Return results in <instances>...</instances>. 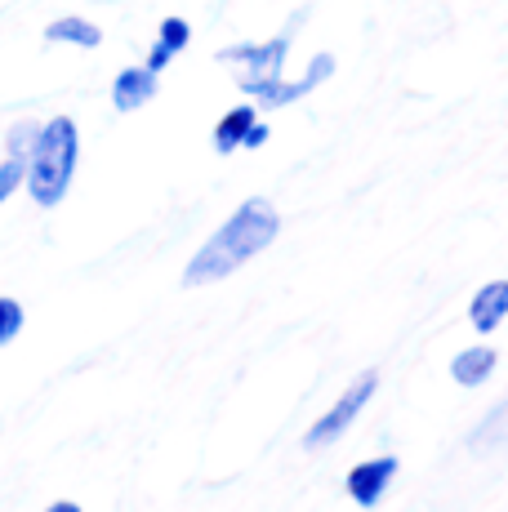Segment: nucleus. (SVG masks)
<instances>
[{
	"label": "nucleus",
	"instance_id": "f3484780",
	"mask_svg": "<svg viewBox=\"0 0 508 512\" xmlns=\"http://www.w3.org/2000/svg\"><path fill=\"white\" fill-rule=\"evenodd\" d=\"M45 512H81V504H72V499H58V504H50Z\"/></svg>",
	"mask_w": 508,
	"mask_h": 512
},
{
	"label": "nucleus",
	"instance_id": "0eeeda50",
	"mask_svg": "<svg viewBox=\"0 0 508 512\" xmlns=\"http://www.w3.org/2000/svg\"><path fill=\"white\" fill-rule=\"evenodd\" d=\"M504 317H508V281L482 285V290L473 294V303H468V321H473V330L491 334V330H500Z\"/></svg>",
	"mask_w": 508,
	"mask_h": 512
},
{
	"label": "nucleus",
	"instance_id": "9d476101",
	"mask_svg": "<svg viewBox=\"0 0 508 512\" xmlns=\"http://www.w3.org/2000/svg\"><path fill=\"white\" fill-rule=\"evenodd\" d=\"M259 121L254 116V107L250 103H241V107H232L228 116H223L219 125H214V152H223V156H232L241 147V139H246V130Z\"/></svg>",
	"mask_w": 508,
	"mask_h": 512
},
{
	"label": "nucleus",
	"instance_id": "4468645a",
	"mask_svg": "<svg viewBox=\"0 0 508 512\" xmlns=\"http://www.w3.org/2000/svg\"><path fill=\"white\" fill-rule=\"evenodd\" d=\"M23 303L18 299H5V294H0V348H5L9 339H18V330H23Z\"/></svg>",
	"mask_w": 508,
	"mask_h": 512
},
{
	"label": "nucleus",
	"instance_id": "39448f33",
	"mask_svg": "<svg viewBox=\"0 0 508 512\" xmlns=\"http://www.w3.org/2000/svg\"><path fill=\"white\" fill-rule=\"evenodd\" d=\"M397 477V459L393 455H379V459H366V464H357L353 472H348V495L357 499L361 508H375L379 499H384L388 481Z\"/></svg>",
	"mask_w": 508,
	"mask_h": 512
},
{
	"label": "nucleus",
	"instance_id": "f03ea898",
	"mask_svg": "<svg viewBox=\"0 0 508 512\" xmlns=\"http://www.w3.org/2000/svg\"><path fill=\"white\" fill-rule=\"evenodd\" d=\"M286 49H290V32H286V36H277V41H268V45L219 49V63L237 67L241 90L254 94L259 103H268V107H286V103H295V98L312 94L330 72H335V58H330V54H317V58H312V67H308L304 81H281V63H286Z\"/></svg>",
	"mask_w": 508,
	"mask_h": 512
},
{
	"label": "nucleus",
	"instance_id": "1a4fd4ad",
	"mask_svg": "<svg viewBox=\"0 0 508 512\" xmlns=\"http://www.w3.org/2000/svg\"><path fill=\"white\" fill-rule=\"evenodd\" d=\"M188 36H192V27L183 23V18H165L161 36H156V45H152V54H148V63H143V67H152V72L161 76L165 67H170V58L179 54L183 45H188Z\"/></svg>",
	"mask_w": 508,
	"mask_h": 512
},
{
	"label": "nucleus",
	"instance_id": "6e6552de",
	"mask_svg": "<svg viewBox=\"0 0 508 512\" xmlns=\"http://www.w3.org/2000/svg\"><path fill=\"white\" fill-rule=\"evenodd\" d=\"M45 41L50 45H76V49H94L103 41V32L90 23V18H76V14H67V18H54L50 27H45Z\"/></svg>",
	"mask_w": 508,
	"mask_h": 512
},
{
	"label": "nucleus",
	"instance_id": "dca6fc26",
	"mask_svg": "<svg viewBox=\"0 0 508 512\" xmlns=\"http://www.w3.org/2000/svg\"><path fill=\"white\" fill-rule=\"evenodd\" d=\"M263 143H268V125L254 121L250 130H246V139H241V147H263Z\"/></svg>",
	"mask_w": 508,
	"mask_h": 512
},
{
	"label": "nucleus",
	"instance_id": "f257e3e1",
	"mask_svg": "<svg viewBox=\"0 0 508 512\" xmlns=\"http://www.w3.org/2000/svg\"><path fill=\"white\" fill-rule=\"evenodd\" d=\"M281 232V219L263 196H250L210 241L192 254V263L183 268V285H210V281H223L232 277L237 268H246L254 254H263Z\"/></svg>",
	"mask_w": 508,
	"mask_h": 512
},
{
	"label": "nucleus",
	"instance_id": "423d86ee",
	"mask_svg": "<svg viewBox=\"0 0 508 512\" xmlns=\"http://www.w3.org/2000/svg\"><path fill=\"white\" fill-rule=\"evenodd\" d=\"M148 98H156V72L152 67H125L112 81V107L116 112H139Z\"/></svg>",
	"mask_w": 508,
	"mask_h": 512
},
{
	"label": "nucleus",
	"instance_id": "20e7f679",
	"mask_svg": "<svg viewBox=\"0 0 508 512\" xmlns=\"http://www.w3.org/2000/svg\"><path fill=\"white\" fill-rule=\"evenodd\" d=\"M375 388H379V374H375V370H361L357 379H353V388H348L344 397H339L335 406H330L326 415H321V419L304 432V450H321V446H330V441L344 437L348 423L361 415V406H366V401L375 397Z\"/></svg>",
	"mask_w": 508,
	"mask_h": 512
},
{
	"label": "nucleus",
	"instance_id": "7ed1b4c3",
	"mask_svg": "<svg viewBox=\"0 0 508 512\" xmlns=\"http://www.w3.org/2000/svg\"><path fill=\"white\" fill-rule=\"evenodd\" d=\"M76 156H81V134H76L72 116H54L36 130V143L27 152V179L23 187L32 192V201L41 210H54L58 201L67 196L76 174Z\"/></svg>",
	"mask_w": 508,
	"mask_h": 512
},
{
	"label": "nucleus",
	"instance_id": "9b49d317",
	"mask_svg": "<svg viewBox=\"0 0 508 512\" xmlns=\"http://www.w3.org/2000/svg\"><path fill=\"white\" fill-rule=\"evenodd\" d=\"M491 370H495V348H464L451 361V379L459 383V388H477Z\"/></svg>",
	"mask_w": 508,
	"mask_h": 512
},
{
	"label": "nucleus",
	"instance_id": "f8f14e48",
	"mask_svg": "<svg viewBox=\"0 0 508 512\" xmlns=\"http://www.w3.org/2000/svg\"><path fill=\"white\" fill-rule=\"evenodd\" d=\"M495 446H508V401L491 410V419L468 437V450H495Z\"/></svg>",
	"mask_w": 508,
	"mask_h": 512
},
{
	"label": "nucleus",
	"instance_id": "2eb2a0df",
	"mask_svg": "<svg viewBox=\"0 0 508 512\" xmlns=\"http://www.w3.org/2000/svg\"><path fill=\"white\" fill-rule=\"evenodd\" d=\"M36 130H41V125H32V121H18L14 130H9V156H27V152H32Z\"/></svg>",
	"mask_w": 508,
	"mask_h": 512
},
{
	"label": "nucleus",
	"instance_id": "ddd939ff",
	"mask_svg": "<svg viewBox=\"0 0 508 512\" xmlns=\"http://www.w3.org/2000/svg\"><path fill=\"white\" fill-rule=\"evenodd\" d=\"M23 179H27V156H9L5 152V161H0V205L23 187Z\"/></svg>",
	"mask_w": 508,
	"mask_h": 512
}]
</instances>
